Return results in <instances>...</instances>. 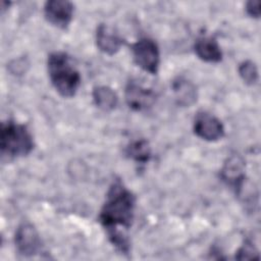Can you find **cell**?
Listing matches in <instances>:
<instances>
[{"instance_id":"obj_14","label":"cell","mask_w":261,"mask_h":261,"mask_svg":"<svg viewBox=\"0 0 261 261\" xmlns=\"http://www.w3.org/2000/svg\"><path fill=\"white\" fill-rule=\"evenodd\" d=\"M125 153L134 161L145 164L151 158V147L147 140L140 139L132 142L126 147Z\"/></svg>"},{"instance_id":"obj_9","label":"cell","mask_w":261,"mask_h":261,"mask_svg":"<svg viewBox=\"0 0 261 261\" xmlns=\"http://www.w3.org/2000/svg\"><path fill=\"white\" fill-rule=\"evenodd\" d=\"M221 179L240 194L245 180V162L239 155H231L226 159L220 170Z\"/></svg>"},{"instance_id":"obj_6","label":"cell","mask_w":261,"mask_h":261,"mask_svg":"<svg viewBox=\"0 0 261 261\" xmlns=\"http://www.w3.org/2000/svg\"><path fill=\"white\" fill-rule=\"evenodd\" d=\"M125 102L129 108L136 111H143L149 109L155 103V93L138 81L130 80L125 87Z\"/></svg>"},{"instance_id":"obj_2","label":"cell","mask_w":261,"mask_h":261,"mask_svg":"<svg viewBox=\"0 0 261 261\" xmlns=\"http://www.w3.org/2000/svg\"><path fill=\"white\" fill-rule=\"evenodd\" d=\"M47 68L52 86L64 98H71L81 85V74L64 52H53L48 56Z\"/></svg>"},{"instance_id":"obj_1","label":"cell","mask_w":261,"mask_h":261,"mask_svg":"<svg viewBox=\"0 0 261 261\" xmlns=\"http://www.w3.org/2000/svg\"><path fill=\"white\" fill-rule=\"evenodd\" d=\"M136 207L135 195L119 180L110 186L99 214V221L105 228L111 244L121 253L129 251L127 236L120 230L132 226Z\"/></svg>"},{"instance_id":"obj_13","label":"cell","mask_w":261,"mask_h":261,"mask_svg":"<svg viewBox=\"0 0 261 261\" xmlns=\"http://www.w3.org/2000/svg\"><path fill=\"white\" fill-rule=\"evenodd\" d=\"M95 105L103 111H111L118 104L116 93L107 86L95 87L92 93Z\"/></svg>"},{"instance_id":"obj_10","label":"cell","mask_w":261,"mask_h":261,"mask_svg":"<svg viewBox=\"0 0 261 261\" xmlns=\"http://www.w3.org/2000/svg\"><path fill=\"white\" fill-rule=\"evenodd\" d=\"M96 44L98 49L108 55H114L123 44V39L111 27L101 23L96 31Z\"/></svg>"},{"instance_id":"obj_15","label":"cell","mask_w":261,"mask_h":261,"mask_svg":"<svg viewBox=\"0 0 261 261\" xmlns=\"http://www.w3.org/2000/svg\"><path fill=\"white\" fill-rule=\"evenodd\" d=\"M241 79L247 85H255L258 82L259 73L256 64L251 60L243 61L238 68Z\"/></svg>"},{"instance_id":"obj_11","label":"cell","mask_w":261,"mask_h":261,"mask_svg":"<svg viewBox=\"0 0 261 261\" xmlns=\"http://www.w3.org/2000/svg\"><path fill=\"white\" fill-rule=\"evenodd\" d=\"M196 55L205 62L216 63L222 59V51L216 39L203 36L197 39L194 45Z\"/></svg>"},{"instance_id":"obj_16","label":"cell","mask_w":261,"mask_h":261,"mask_svg":"<svg viewBox=\"0 0 261 261\" xmlns=\"http://www.w3.org/2000/svg\"><path fill=\"white\" fill-rule=\"evenodd\" d=\"M258 251L255 248L254 244L247 240L245 241V243L242 245V247L238 250L237 254H236V258L239 260H243V259H251V258H258Z\"/></svg>"},{"instance_id":"obj_3","label":"cell","mask_w":261,"mask_h":261,"mask_svg":"<svg viewBox=\"0 0 261 261\" xmlns=\"http://www.w3.org/2000/svg\"><path fill=\"white\" fill-rule=\"evenodd\" d=\"M1 153L9 158L29 155L34 149L33 137L24 124L7 121L1 124Z\"/></svg>"},{"instance_id":"obj_4","label":"cell","mask_w":261,"mask_h":261,"mask_svg":"<svg viewBox=\"0 0 261 261\" xmlns=\"http://www.w3.org/2000/svg\"><path fill=\"white\" fill-rule=\"evenodd\" d=\"M136 64L146 72L156 74L160 64V53L157 44L149 38H142L132 45Z\"/></svg>"},{"instance_id":"obj_17","label":"cell","mask_w":261,"mask_h":261,"mask_svg":"<svg viewBox=\"0 0 261 261\" xmlns=\"http://www.w3.org/2000/svg\"><path fill=\"white\" fill-rule=\"evenodd\" d=\"M246 11L251 17L259 18L260 17V2L258 0L247 2Z\"/></svg>"},{"instance_id":"obj_8","label":"cell","mask_w":261,"mask_h":261,"mask_svg":"<svg viewBox=\"0 0 261 261\" xmlns=\"http://www.w3.org/2000/svg\"><path fill=\"white\" fill-rule=\"evenodd\" d=\"M73 10V4L65 0H50L44 5V15L48 22L63 30L69 25Z\"/></svg>"},{"instance_id":"obj_12","label":"cell","mask_w":261,"mask_h":261,"mask_svg":"<svg viewBox=\"0 0 261 261\" xmlns=\"http://www.w3.org/2000/svg\"><path fill=\"white\" fill-rule=\"evenodd\" d=\"M172 90L174 98L180 106L189 107L197 100V89L195 85L184 77H178L172 83Z\"/></svg>"},{"instance_id":"obj_5","label":"cell","mask_w":261,"mask_h":261,"mask_svg":"<svg viewBox=\"0 0 261 261\" xmlns=\"http://www.w3.org/2000/svg\"><path fill=\"white\" fill-rule=\"evenodd\" d=\"M194 133L197 137L208 142H215L224 136L222 122L214 115L207 112H199L194 120Z\"/></svg>"},{"instance_id":"obj_7","label":"cell","mask_w":261,"mask_h":261,"mask_svg":"<svg viewBox=\"0 0 261 261\" xmlns=\"http://www.w3.org/2000/svg\"><path fill=\"white\" fill-rule=\"evenodd\" d=\"M17 252L23 256H33L40 252L42 242L35 226L29 222L21 223L14 236Z\"/></svg>"}]
</instances>
